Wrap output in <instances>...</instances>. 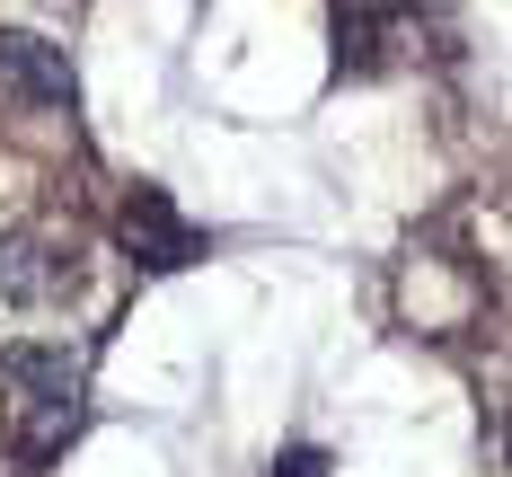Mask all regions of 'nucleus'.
Here are the masks:
<instances>
[{"label":"nucleus","instance_id":"nucleus-3","mask_svg":"<svg viewBox=\"0 0 512 477\" xmlns=\"http://www.w3.org/2000/svg\"><path fill=\"white\" fill-rule=\"evenodd\" d=\"M0 80L18 89L27 106H80V71L62 62V45H45V36H27V27H0Z\"/></svg>","mask_w":512,"mask_h":477},{"label":"nucleus","instance_id":"nucleus-4","mask_svg":"<svg viewBox=\"0 0 512 477\" xmlns=\"http://www.w3.org/2000/svg\"><path fill=\"white\" fill-rule=\"evenodd\" d=\"M0 380L27 407H62V398H80V354L71 345H0Z\"/></svg>","mask_w":512,"mask_h":477},{"label":"nucleus","instance_id":"nucleus-5","mask_svg":"<svg viewBox=\"0 0 512 477\" xmlns=\"http://www.w3.org/2000/svg\"><path fill=\"white\" fill-rule=\"evenodd\" d=\"M380 36H389V27H380L371 0L336 9V71H371V62H380Z\"/></svg>","mask_w":512,"mask_h":477},{"label":"nucleus","instance_id":"nucleus-2","mask_svg":"<svg viewBox=\"0 0 512 477\" xmlns=\"http://www.w3.org/2000/svg\"><path fill=\"white\" fill-rule=\"evenodd\" d=\"M124 248H133L142 274H177V265L204 257V230L168 204V186H133L124 195Z\"/></svg>","mask_w":512,"mask_h":477},{"label":"nucleus","instance_id":"nucleus-6","mask_svg":"<svg viewBox=\"0 0 512 477\" xmlns=\"http://www.w3.org/2000/svg\"><path fill=\"white\" fill-rule=\"evenodd\" d=\"M71 433H80V398H62V407H36V424H27V460H53Z\"/></svg>","mask_w":512,"mask_h":477},{"label":"nucleus","instance_id":"nucleus-7","mask_svg":"<svg viewBox=\"0 0 512 477\" xmlns=\"http://www.w3.org/2000/svg\"><path fill=\"white\" fill-rule=\"evenodd\" d=\"M274 477H327V451H309V442H301V451L274 460Z\"/></svg>","mask_w":512,"mask_h":477},{"label":"nucleus","instance_id":"nucleus-1","mask_svg":"<svg viewBox=\"0 0 512 477\" xmlns=\"http://www.w3.org/2000/svg\"><path fill=\"white\" fill-rule=\"evenodd\" d=\"M0 292H9L18 310L71 301V292H80V248L53 239V230H9V239H0Z\"/></svg>","mask_w":512,"mask_h":477}]
</instances>
